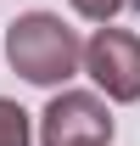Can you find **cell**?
<instances>
[{
  "instance_id": "obj_5",
  "label": "cell",
  "mask_w": 140,
  "mask_h": 146,
  "mask_svg": "<svg viewBox=\"0 0 140 146\" xmlns=\"http://www.w3.org/2000/svg\"><path fill=\"white\" fill-rule=\"evenodd\" d=\"M135 0H73V11L79 17H90V23H112L118 11H129Z\"/></svg>"
},
{
  "instance_id": "obj_4",
  "label": "cell",
  "mask_w": 140,
  "mask_h": 146,
  "mask_svg": "<svg viewBox=\"0 0 140 146\" xmlns=\"http://www.w3.org/2000/svg\"><path fill=\"white\" fill-rule=\"evenodd\" d=\"M34 141V124H28V112L17 101H6L0 96V146H28Z\"/></svg>"
},
{
  "instance_id": "obj_2",
  "label": "cell",
  "mask_w": 140,
  "mask_h": 146,
  "mask_svg": "<svg viewBox=\"0 0 140 146\" xmlns=\"http://www.w3.org/2000/svg\"><path fill=\"white\" fill-rule=\"evenodd\" d=\"M39 146H112V112L90 90H62L39 112Z\"/></svg>"
},
{
  "instance_id": "obj_3",
  "label": "cell",
  "mask_w": 140,
  "mask_h": 146,
  "mask_svg": "<svg viewBox=\"0 0 140 146\" xmlns=\"http://www.w3.org/2000/svg\"><path fill=\"white\" fill-rule=\"evenodd\" d=\"M84 73L106 90V101H140V39L129 28H95L84 45Z\"/></svg>"
},
{
  "instance_id": "obj_1",
  "label": "cell",
  "mask_w": 140,
  "mask_h": 146,
  "mask_svg": "<svg viewBox=\"0 0 140 146\" xmlns=\"http://www.w3.org/2000/svg\"><path fill=\"white\" fill-rule=\"evenodd\" d=\"M6 62L11 73H22L28 84H67L79 62H84V45L62 17L51 11H28L6 28Z\"/></svg>"
}]
</instances>
